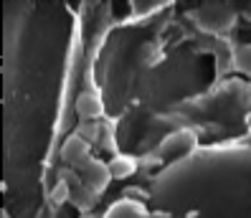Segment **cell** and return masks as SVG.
Wrapping results in <instances>:
<instances>
[{
	"mask_svg": "<svg viewBox=\"0 0 251 218\" xmlns=\"http://www.w3.org/2000/svg\"><path fill=\"white\" fill-rule=\"evenodd\" d=\"M107 165H109V172H112L114 180H125V178H129L132 172L137 170V160L132 155H120V152H117Z\"/></svg>",
	"mask_w": 251,
	"mask_h": 218,
	"instance_id": "8992f818",
	"label": "cell"
},
{
	"mask_svg": "<svg viewBox=\"0 0 251 218\" xmlns=\"http://www.w3.org/2000/svg\"><path fill=\"white\" fill-rule=\"evenodd\" d=\"M74 109L81 120H99L101 114H104V104H101V99L92 92H81L74 101Z\"/></svg>",
	"mask_w": 251,
	"mask_h": 218,
	"instance_id": "5b68a950",
	"label": "cell"
},
{
	"mask_svg": "<svg viewBox=\"0 0 251 218\" xmlns=\"http://www.w3.org/2000/svg\"><path fill=\"white\" fill-rule=\"evenodd\" d=\"M249 101H251V84H249Z\"/></svg>",
	"mask_w": 251,
	"mask_h": 218,
	"instance_id": "5bb4252c",
	"label": "cell"
},
{
	"mask_svg": "<svg viewBox=\"0 0 251 218\" xmlns=\"http://www.w3.org/2000/svg\"><path fill=\"white\" fill-rule=\"evenodd\" d=\"M193 18L196 23L203 28L205 33H226L233 28L236 23V10L231 5H224V3H208V5H201L193 10Z\"/></svg>",
	"mask_w": 251,
	"mask_h": 218,
	"instance_id": "6da1fadb",
	"label": "cell"
},
{
	"mask_svg": "<svg viewBox=\"0 0 251 218\" xmlns=\"http://www.w3.org/2000/svg\"><path fill=\"white\" fill-rule=\"evenodd\" d=\"M157 8H162L160 3H155V5H150V3H132V10H135V13H147V10H157Z\"/></svg>",
	"mask_w": 251,
	"mask_h": 218,
	"instance_id": "4fadbf2b",
	"label": "cell"
},
{
	"mask_svg": "<svg viewBox=\"0 0 251 218\" xmlns=\"http://www.w3.org/2000/svg\"><path fill=\"white\" fill-rule=\"evenodd\" d=\"M94 200H97V195L89 191V188H84V185H79V188L71 191V206L76 211H81V213H89L94 208Z\"/></svg>",
	"mask_w": 251,
	"mask_h": 218,
	"instance_id": "52a82bcc",
	"label": "cell"
},
{
	"mask_svg": "<svg viewBox=\"0 0 251 218\" xmlns=\"http://www.w3.org/2000/svg\"><path fill=\"white\" fill-rule=\"evenodd\" d=\"M99 140H101V147H104L107 152H112V150H114V137H112L109 129H104V132L99 135Z\"/></svg>",
	"mask_w": 251,
	"mask_h": 218,
	"instance_id": "7c38bea8",
	"label": "cell"
},
{
	"mask_svg": "<svg viewBox=\"0 0 251 218\" xmlns=\"http://www.w3.org/2000/svg\"><path fill=\"white\" fill-rule=\"evenodd\" d=\"M61 163L66 168H74L76 172H81L86 165L92 163V147H89V142L81 140L79 135H71L61 145Z\"/></svg>",
	"mask_w": 251,
	"mask_h": 218,
	"instance_id": "7a4b0ae2",
	"label": "cell"
},
{
	"mask_svg": "<svg viewBox=\"0 0 251 218\" xmlns=\"http://www.w3.org/2000/svg\"><path fill=\"white\" fill-rule=\"evenodd\" d=\"M56 175H58V180H61V183H66V185H71V188H79V185H81V175H79L74 168H66V165H64V168H58Z\"/></svg>",
	"mask_w": 251,
	"mask_h": 218,
	"instance_id": "8fae6325",
	"label": "cell"
},
{
	"mask_svg": "<svg viewBox=\"0 0 251 218\" xmlns=\"http://www.w3.org/2000/svg\"><path fill=\"white\" fill-rule=\"evenodd\" d=\"M71 191H74L71 185H66V183L58 180V183L51 188V203H56V206H61V203H69V200H71Z\"/></svg>",
	"mask_w": 251,
	"mask_h": 218,
	"instance_id": "30bf717a",
	"label": "cell"
},
{
	"mask_svg": "<svg viewBox=\"0 0 251 218\" xmlns=\"http://www.w3.org/2000/svg\"><path fill=\"white\" fill-rule=\"evenodd\" d=\"M81 185L89 188L94 195H101L107 191V185L112 183V172H109V165L107 163H99V160H92L81 172Z\"/></svg>",
	"mask_w": 251,
	"mask_h": 218,
	"instance_id": "3957f363",
	"label": "cell"
},
{
	"mask_svg": "<svg viewBox=\"0 0 251 218\" xmlns=\"http://www.w3.org/2000/svg\"><path fill=\"white\" fill-rule=\"evenodd\" d=\"M74 135H79V137H81V140H86V142H94V140H99L101 129H99V124H97L94 120H81Z\"/></svg>",
	"mask_w": 251,
	"mask_h": 218,
	"instance_id": "9c48e42d",
	"label": "cell"
},
{
	"mask_svg": "<svg viewBox=\"0 0 251 218\" xmlns=\"http://www.w3.org/2000/svg\"><path fill=\"white\" fill-rule=\"evenodd\" d=\"M233 66L239 69L241 74L251 76V46H249V43L236 46V51H233Z\"/></svg>",
	"mask_w": 251,
	"mask_h": 218,
	"instance_id": "ba28073f",
	"label": "cell"
},
{
	"mask_svg": "<svg viewBox=\"0 0 251 218\" xmlns=\"http://www.w3.org/2000/svg\"><path fill=\"white\" fill-rule=\"evenodd\" d=\"M193 145H196V135L190 132V129H178V132L168 135L160 142V157H165V160L180 157V155L193 150Z\"/></svg>",
	"mask_w": 251,
	"mask_h": 218,
	"instance_id": "277c9868",
	"label": "cell"
}]
</instances>
